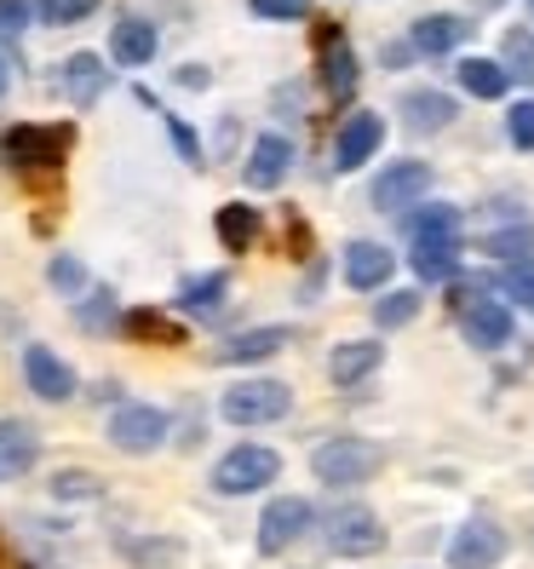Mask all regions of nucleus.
<instances>
[{"label": "nucleus", "instance_id": "1", "mask_svg": "<svg viewBox=\"0 0 534 569\" xmlns=\"http://www.w3.org/2000/svg\"><path fill=\"white\" fill-rule=\"evenodd\" d=\"M380 449L369 438H328L316 455H311V472L328 483V489H351V483H369L380 472Z\"/></svg>", "mask_w": 534, "mask_h": 569}, {"label": "nucleus", "instance_id": "2", "mask_svg": "<svg viewBox=\"0 0 534 569\" xmlns=\"http://www.w3.org/2000/svg\"><path fill=\"white\" fill-rule=\"evenodd\" d=\"M293 409V391L282 380H242V386H224L219 397V415L230 426H271Z\"/></svg>", "mask_w": 534, "mask_h": 569}, {"label": "nucleus", "instance_id": "3", "mask_svg": "<svg viewBox=\"0 0 534 569\" xmlns=\"http://www.w3.org/2000/svg\"><path fill=\"white\" fill-rule=\"evenodd\" d=\"M276 478H282V455L264 449V443H242V449H230L213 466V489L219 495H253V489L276 483Z\"/></svg>", "mask_w": 534, "mask_h": 569}, {"label": "nucleus", "instance_id": "4", "mask_svg": "<svg viewBox=\"0 0 534 569\" xmlns=\"http://www.w3.org/2000/svg\"><path fill=\"white\" fill-rule=\"evenodd\" d=\"M70 144H75L70 127H12L7 139H0V156L12 167H23V173H36V167H58L70 156Z\"/></svg>", "mask_w": 534, "mask_h": 569}, {"label": "nucleus", "instance_id": "5", "mask_svg": "<svg viewBox=\"0 0 534 569\" xmlns=\"http://www.w3.org/2000/svg\"><path fill=\"white\" fill-rule=\"evenodd\" d=\"M328 547L340 558H374L385 547V523L369 507H340L328 518Z\"/></svg>", "mask_w": 534, "mask_h": 569}, {"label": "nucleus", "instance_id": "6", "mask_svg": "<svg viewBox=\"0 0 534 569\" xmlns=\"http://www.w3.org/2000/svg\"><path fill=\"white\" fill-rule=\"evenodd\" d=\"M161 438H167V415L150 409V403H121L110 415V443L121 455H155Z\"/></svg>", "mask_w": 534, "mask_h": 569}, {"label": "nucleus", "instance_id": "7", "mask_svg": "<svg viewBox=\"0 0 534 569\" xmlns=\"http://www.w3.org/2000/svg\"><path fill=\"white\" fill-rule=\"evenodd\" d=\"M460 328H465V340H472L477 351H500V346H512V311H506V299L465 293V306H460Z\"/></svg>", "mask_w": 534, "mask_h": 569}, {"label": "nucleus", "instance_id": "8", "mask_svg": "<svg viewBox=\"0 0 534 569\" xmlns=\"http://www.w3.org/2000/svg\"><path fill=\"white\" fill-rule=\"evenodd\" d=\"M506 558V529L488 523V518H472L465 529H454L449 541V569H494Z\"/></svg>", "mask_w": 534, "mask_h": 569}, {"label": "nucleus", "instance_id": "9", "mask_svg": "<svg viewBox=\"0 0 534 569\" xmlns=\"http://www.w3.org/2000/svg\"><path fill=\"white\" fill-rule=\"evenodd\" d=\"M305 529H311V500L282 495V500H271V507H264V518H259V552H264V558L288 552Z\"/></svg>", "mask_w": 534, "mask_h": 569}, {"label": "nucleus", "instance_id": "10", "mask_svg": "<svg viewBox=\"0 0 534 569\" xmlns=\"http://www.w3.org/2000/svg\"><path fill=\"white\" fill-rule=\"evenodd\" d=\"M425 190H431V167H425V161H391L385 173L374 179L369 196H374L380 213H396V208H414Z\"/></svg>", "mask_w": 534, "mask_h": 569}, {"label": "nucleus", "instance_id": "11", "mask_svg": "<svg viewBox=\"0 0 534 569\" xmlns=\"http://www.w3.org/2000/svg\"><path fill=\"white\" fill-rule=\"evenodd\" d=\"M316 76H322V92L333 98V104H345V98L356 92V52L345 47L340 29H322L316 36Z\"/></svg>", "mask_w": 534, "mask_h": 569}, {"label": "nucleus", "instance_id": "12", "mask_svg": "<svg viewBox=\"0 0 534 569\" xmlns=\"http://www.w3.org/2000/svg\"><path fill=\"white\" fill-rule=\"evenodd\" d=\"M23 380H29V391H36L41 403H70V397H75L70 362H63L58 351H47V346H29L23 351Z\"/></svg>", "mask_w": 534, "mask_h": 569}, {"label": "nucleus", "instance_id": "13", "mask_svg": "<svg viewBox=\"0 0 534 569\" xmlns=\"http://www.w3.org/2000/svg\"><path fill=\"white\" fill-rule=\"evenodd\" d=\"M380 144H385V121H380L374 110H356V116L340 127V139H333V167H340V173H356V167L369 161Z\"/></svg>", "mask_w": 534, "mask_h": 569}, {"label": "nucleus", "instance_id": "14", "mask_svg": "<svg viewBox=\"0 0 534 569\" xmlns=\"http://www.w3.org/2000/svg\"><path fill=\"white\" fill-rule=\"evenodd\" d=\"M288 167H293V144L282 139V132H259L253 150H248V167H242V179L253 190H276L288 179Z\"/></svg>", "mask_w": 534, "mask_h": 569}, {"label": "nucleus", "instance_id": "15", "mask_svg": "<svg viewBox=\"0 0 534 569\" xmlns=\"http://www.w3.org/2000/svg\"><path fill=\"white\" fill-rule=\"evenodd\" d=\"M110 81H115V70L98 52H75V58H63V92H70V104H98V98L110 92Z\"/></svg>", "mask_w": 534, "mask_h": 569}, {"label": "nucleus", "instance_id": "16", "mask_svg": "<svg viewBox=\"0 0 534 569\" xmlns=\"http://www.w3.org/2000/svg\"><path fill=\"white\" fill-rule=\"evenodd\" d=\"M391 271H396V259H391L380 242H351V248H345V282H351L356 293L385 288V282H391Z\"/></svg>", "mask_w": 534, "mask_h": 569}, {"label": "nucleus", "instance_id": "17", "mask_svg": "<svg viewBox=\"0 0 534 569\" xmlns=\"http://www.w3.org/2000/svg\"><path fill=\"white\" fill-rule=\"evenodd\" d=\"M380 357H385L380 340H345V346H333V357H328V380L333 386H362L380 368Z\"/></svg>", "mask_w": 534, "mask_h": 569}, {"label": "nucleus", "instance_id": "18", "mask_svg": "<svg viewBox=\"0 0 534 569\" xmlns=\"http://www.w3.org/2000/svg\"><path fill=\"white\" fill-rule=\"evenodd\" d=\"M465 36H472V23L454 18V12H431V18H420V23L409 29L414 52H425V58H443V52H454Z\"/></svg>", "mask_w": 534, "mask_h": 569}, {"label": "nucleus", "instance_id": "19", "mask_svg": "<svg viewBox=\"0 0 534 569\" xmlns=\"http://www.w3.org/2000/svg\"><path fill=\"white\" fill-rule=\"evenodd\" d=\"M110 58L121 63V70H139V63H150V58H155V23L127 12V18L115 23V36H110Z\"/></svg>", "mask_w": 534, "mask_h": 569}, {"label": "nucleus", "instance_id": "20", "mask_svg": "<svg viewBox=\"0 0 534 569\" xmlns=\"http://www.w3.org/2000/svg\"><path fill=\"white\" fill-rule=\"evenodd\" d=\"M121 328H127L139 346H184V340H190L184 322H179V317H167V311H155V306L127 311V317H121Z\"/></svg>", "mask_w": 534, "mask_h": 569}, {"label": "nucleus", "instance_id": "21", "mask_svg": "<svg viewBox=\"0 0 534 569\" xmlns=\"http://www.w3.org/2000/svg\"><path fill=\"white\" fill-rule=\"evenodd\" d=\"M403 121H409V132H443L449 121H454V98L449 92H403Z\"/></svg>", "mask_w": 534, "mask_h": 569}, {"label": "nucleus", "instance_id": "22", "mask_svg": "<svg viewBox=\"0 0 534 569\" xmlns=\"http://www.w3.org/2000/svg\"><path fill=\"white\" fill-rule=\"evenodd\" d=\"M121 558H127L132 569H173V563L184 558V541H173V535H127Z\"/></svg>", "mask_w": 534, "mask_h": 569}, {"label": "nucleus", "instance_id": "23", "mask_svg": "<svg viewBox=\"0 0 534 569\" xmlns=\"http://www.w3.org/2000/svg\"><path fill=\"white\" fill-rule=\"evenodd\" d=\"M36 455H41V438H36V431L18 426V420H0V478L29 472V466H36Z\"/></svg>", "mask_w": 534, "mask_h": 569}, {"label": "nucleus", "instance_id": "24", "mask_svg": "<svg viewBox=\"0 0 534 569\" xmlns=\"http://www.w3.org/2000/svg\"><path fill=\"white\" fill-rule=\"evenodd\" d=\"M213 230H219L224 253H248V248L259 242V208H248V202H224L219 219H213Z\"/></svg>", "mask_w": 534, "mask_h": 569}, {"label": "nucleus", "instance_id": "25", "mask_svg": "<svg viewBox=\"0 0 534 569\" xmlns=\"http://www.w3.org/2000/svg\"><path fill=\"white\" fill-rule=\"evenodd\" d=\"M282 346H288V328H248V333H236V340L219 346V362H264V357H276Z\"/></svg>", "mask_w": 534, "mask_h": 569}, {"label": "nucleus", "instance_id": "26", "mask_svg": "<svg viewBox=\"0 0 534 569\" xmlns=\"http://www.w3.org/2000/svg\"><path fill=\"white\" fill-rule=\"evenodd\" d=\"M454 76L472 98H506V87H512V76L500 70V58H460Z\"/></svg>", "mask_w": 534, "mask_h": 569}, {"label": "nucleus", "instance_id": "27", "mask_svg": "<svg viewBox=\"0 0 534 569\" xmlns=\"http://www.w3.org/2000/svg\"><path fill=\"white\" fill-rule=\"evenodd\" d=\"M409 264H414L420 282H449L460 271V242H414Z\"/></svg>", "mask_w": 534, "mask_h": 569}, {"label": "nucleus", "instance_id": "28", "mask_svg": "<svg viewBox=\"0 0 534 569\" xmlns=\"http://www.w3.org/2000/svg\"><path fill=\"white\" fill-rule=\"evenodd\" d=\"M224 293H230V277H224V271H208V277H195V282L179 288V311H190V317H219Z\"/></svg>", "mask_w": 534, "mask_h": 569}, {"label": "nucleus", "instance_id": "29", "mask_svg": "<svg viewBox=\"0 0 534 569\" xmlns=\"http://www.w3.org/2000/svg\"><path fill=\"white\" fill-rule=\"evenodd\" d=\"M409 237L414 242H460V213L443 208V202H431V208L409 213Z\"/></svg>", "mask_w": 534, "mask_h": 569}, {"label": "nucleus", "instance_id": "30", "mask_svg": "<svg viewBox=\"0 0 534 569\" xmlns=\"http://www.w3.org/2000/svg\"><path fill=\"white\" fill-rule=\"evenodd\" d=\"M36 7V18L41 23H52V29H70V23H81V18H92L104 0H29Z\"/></svg>", "mask_w": 534, "mask_h": 569}, {"label": "nucleus", "instance_id": "31", "mask_svg": "<svg viewBox=\"0 0 534 569\" xmlns=\"http://www.w3.org/2000/svg\"><path fill=\"white\" fill-rule=\"evenodd\" d=\"M420 317V293L414 288H396V293H385L380 306H374V322L380 328H403V322H414Z\"/></svg>", "mask_w": 534, "mask_h": 569}, {"label": "nucleus", "instance_id": "32", "mask_svg": "<svg viewBox=\"0 0 534 569\" xmlns=\"http://www.w3.org/2000/svg\"><path fill=\"white\" fill-rule=\"evenodd\" d=\"M29 23H36V7H29V0H0V41H7V47L23 41Z\"/></svg>", "mask_w": 534, "mask_h": 569}, {"label": "nucleus", "instance_id": "33", "mask_svg": "<svg viewBox=\"0 0 534 569\" xmlns=\"http://www.w3.org/2000/svg\"><path fill=\"white\" fill-rule=\"evenodd\" d=\"M253 18H271V23H305L311 18V0H248Z\"/></svg>", "mask_w": 534, "mask_h": 569}, {"label": "nucleus", "instance_id": "34", "mask_svg": "<svg viewBox=\"0 0 534 569\" xmlns=\"http://www.w3.org/2000/svg\"><path fill=\"white\" fill-rule=\"evenodd\" d=\"M506 76H534V36L528 29H512L506 36V63H500Z\"/></svg>", "mask_w": 534, "mask_h": 569}, {"label": "nucleus", "instance_id": "35", "mask_svg": "<svg viewBox=\"0 0 534 569\" xmlns=\"http://www.w3.org/2000/svg\"><path fill=\"white\" fill-rule=\"evenodd\" d=\"M483 253H494V259H517V253H534V230L523 224V230H494V237L483 242Z\"/></svg>", "mask_w": 534, "mask_h": 569}, {"label": "nucleus", "instance_id": "36", "mask_svg": "<svg viewBox=\"0 0 534 569\" xmlns=\"http://www.w3.org/2000/svg\"><path fill=\"white\" fill-rule=\"evenodd\" d=\"M500 288H506L517 306H528L534 311V259H523V264H506V277H500Z\"/></svg>", "mask_w": 534, "mask_h": 569}, {"label": "nucleus", "instance_id": "37", "mask_svg": "<svg viewBox=\"0 0 534 569\" xmlns=\"http://www.w3.org/2000/svg\"><path fill=\"white\" fill-rule=\"evenodd\" d=\"M506 132H512V144H517V150H534V98H517V104H512Z\"/></svg>", "mask_w": 534, "mask_h": 569}, {"label": "nucleus", "instance_id": "38", "mask_svg": "<svg viewBox=\"0 0 534 569\" xmlns=\"http://www.w3.org/2000/svg\"><path fill=\"white\" fill-rule=\"evenodd\" d=\"M167 139H173V150H179L190 167H202V139L190 132V121H184V116H167Z\"/></svg>", "mask_w": 534, "mask_h": 569}, {"label": "nucleus", "instance_id": "39", "mask_svg": "<svg viewBox=\"0 0 534 569\" xmlns=\"http://www.w3.org/2000/svg\"><path fill=\"white\" fill-rule=\"evenodd\" d=\"M52 288H63V293H87V271H81V259L58 253V259H52Z\"/></svg>", "mask_w": 534, "mask_h": 569}, {"label": "nucleus", "instance_id": "40", "mask_svg": "<svg viewBox=\"0 0 534 569\" xmlns=\"http://www.w3.org/2000/svg\"><path fill=\"white\" fill-rule=\"evenodd\" d=\"M52 495H58V500H92V495H98V478H92V472H58Z\"/></svg>", "mask_w": 534, "mask_h": 569}, {"label": "nucleus", "instance_id": "41", "mask_svg": "<svg viewBox=\"0 0 534 569\" xmlns=\"http://www.w3.org/2000/svg\"><path fill=\"white\" fill-rule=\"evenodd\" d=\"M81 322H92V328H104V322H110V299L98 293L92 306H81Z\"/></svg>", "mask_w": 534, "mask_h": 569}, {"label": "nucleus", "instance_id": "42", "mask_svg": "<svg viewBox=\"0 0 534 569\" xmlns=\"http://www.w3.org/2000/svg\"><path fill=\"white\" fill-rule=\"evenodd\" d=\"M179 81H184L190 92H208V81H213V76L202 70V63H184V70H179Z\"/></svg>", "mask_w": 534, "mask_h": 569}, {"label": "nucleus", "instance_id": "43", "mask_svg": "<svg viewBox=\"0 0 534 569\" xmlns=\"http://www.w3.org/2000/svg\"><path fill=\"white\" fill-rule=\"evenodd\" d=\"M0 92H7V63H0Z\"/></svg>", "mask_w": 534, "mask_h": 569}]
</instances>
